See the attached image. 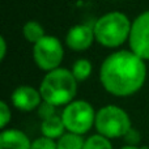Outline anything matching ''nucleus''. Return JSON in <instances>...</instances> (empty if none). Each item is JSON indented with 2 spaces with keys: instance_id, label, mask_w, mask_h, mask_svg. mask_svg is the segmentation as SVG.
<instances>
[{
  "instance_id": "f8f14e48",
  "label": "nucleus",
  "mask_w": 149,
  "mask_h": 149,
  "mask_svg": "<svg viewBox=\"0 0 149 149\" xmlns=\"http://www.w3.org/2000/svg\"><path fill=\"white\" fill-rule=\"evenodd\" d=\"M22 36L30 43H37L39 39H42L46 34H45V29L38 21L30 20L28 22H25V25L22 26Z\"/></svg>"
},
{
  "instance_id": "a211bd4d",
  "label": "nucleus",
  "mask_w": 149,
  "mask_h": 149,
  "mask_svg": "<svg viewBox=\"0 0 149 149\" xmlns=\"http://www.w3.org/2000/svg\"><path fill=\"white\" fill-rule=\"evenodd\" d=\"M37 110H38V115L42 120L50 118V116H52V115H56V106L51 105V103H49V102H45V101L41 103V106H39Z\"/></svg>"
},
{
  "instance_id": "39448f33",
  "label": "nucleus",
  "mask_w": 149,
  "mask_h": 149,
  "mask_svg": "<svg viewBox=\"0 0 149 149\" xmlns=\"http://www.w3.org/2000/svg\"><path fill=\"white\" fill-rule=\"evenodd\" d=\"M95 114L97 113L88 101L73 100L71 103L64 106L62 119L68 132L85 135L94 127Z\"/></svg>"
},
{
  "instance_id": "6e6552de",
  "label": "nucleus",
  "mask_w": 149,
  "mask_h": 149,
  "mask_svg": "<svg viewBox=\"0 0 149 149\" xmlns=\"http://www.w3.org/2000/svg\"><path fill=\"white\" fill-rule=\"evenodd\" d=\"M95 41L94 28L89 24H77L65 34V45L73 51H85Z\"/></svg>"
},
{
  "instance_id": "f03ea898",
  "label": "nucleus",
  "mask_w": 149,
  "mask_h": 149,
  "mask_svg": "<svg viewBox=\"0 0 149 149\" xmlns=\"http://www.w3.org/2000/svg\"><path fill=\"white\" fill-rule=\"evenodd\" d=\"M77 80L71 70L56 68L46 72L39 85L42 100L54 106H67L76 97Z\"/></svg>"
},
{
  "instance_id": "0eeeda50",
  "label": "nucleus",
  "mask_w": 149,
  "mask_h": 149,
  "mask_svg": "<svg viewBox=\"0 0 149 149\" xmlns=\"http://www.w3.org/2000/svg\"><path fill=\"white\" fill-rule=\"evenodd\" d=\"M130 50L143 60H149V10L140 13L131 25Z\"/></svg>"
},
{
  "instance_id": "f3484780",
  "label": "nucleus",
  "mask_w": 149,
  "mask_h": 149,
  "mask_svg": "<svg viewBox=\"0 0 149 149\" xmlns=\"http://www.w3.org/2000/svg\"><path fill=\"white\" fill-rule=\"evenodd\" d=\"M12 118V113H10V107L5 101L0 102V128L4 130L8 126Z\"/></svg>"
},
{
  "instance_id": "7ed1b4c3",
  "label": "nucleus",
  "mask_w": 149,
  "mask_h": 149,
  "mask_svg": "<svg viewBox=\"0 0 149 149\" xmlns=\"http://www.w3.org/2000/svg\"><path fill=\"white\" fill-rule=\"evenodd\" d=\"M132 21L119 10L105 13L94 22L95 41L103 47L116 49L128 42Z\"/></svg>"
},
{
  "instance_id": "aec40b11",
  "label": "nucleus",
  "mask_w": 149,
  "mask_h": 149,
  "mask_svg": "<svg viewBox=\"0 0 149 149\" xmlns=\"http://www.w3.org/2000/svg\"><path fill=\"white\" fill-rule=\"evenodd\" d=\"M145 147H143V148H139L137 145H130V144H127V145H124V147H122V148H119V149H144Z\"/></svg>"
},
{
  "instance_id": "1a4fd4ad",
  "label": "nucleus",
  "mask_w": 149,
  "mask_h": 149,
  "mask_svg": "<svg viewBox=\"0 0 149 149\" xmlns=\"http://www.w3.org/2000/svg\"><path fill=\"white\" fill-rule=\"evenodd\" d=\"M10 102L17 110L21 111H33L41 106L43 102L39 89H36L29 85H21L13 90L10 95Z\"/></svg>"
},
{
  "instance_id": "20e7f679",
  "label": "nucleus",
  "mask_w": 149,
  "mask_h": 149,
  "mask_svg": "<svg viewBox=\"0 0 149 149\" xmlns=\"http://www.w3.org/2000/svg\"><path fill=\"white\" fill-rule=\"evenodd\" d=\"M130 115L126 110L115 105H107L101 107L95 114L94 127L97 134L113 140L124 137L132 128Z\"/></svg>"
},
{
  "instance_id": "ddd939ff",
  "label": "nucleus",
  "mask_w": 149,
  "mask_h": 149,
  "mask_svg": "<svg viewBox=\"0 0 149 149\" xmlns=\"http://www.w3.org/2000/svg\"><path fill=\"white\" fill-rule=\"evenodd\" d=\"M84 144L85 140L82 135H77L68 131L56 140L58 149H84Z\"/></svg>"
},
{
  "instance_id": "dca6fc26",
  "label": "nucleus",
  "mask_w": 149,
  "mask_h": 149,
  "mask_svg": "<svg viewBox=\"0 0 149 149\" xmlns=\"http://www.w3.org/2000/svg\"><path fill=\"white\" fill-rule=\"evenodd\" d=\"M30 149H58L56 140L50 139L42 135L41 137H37L36 140L31 141V148Z\"/></svg>"
},
{
  "instance_id": "f257e3e1",
  "label": "nucleus",
  "mask_w": 149,
  "mask_h": 149,
  "mask_svg": "<svg viewBox=\"0 0 149 149\" xmlns=\"http://www.w3.org/2000/svg\"><path fill=\"white\" fill-rule=\"evenodd\" d=\"M147 80L145 60L131 50H119L102 62L100 81L107 93L115 97H130L143 88Z\"/></svg>"
},
{
  "instance_id": "6ab92c4d",
  "label": "nucleus",
  "mask_w": 149,
  "mask_h": 149,
  "mask_svg": "<svg viewBox=\"0 0 149 149\" xmlns=\"http://www.w3.org/2000/svg\"><path fill=\"white\" fill-rule=\"evenodd\" d=\"M5 55H7V41L4 37H0V60H4Z\"/></svg>"
},
{
  "instance_id": "2eb2a0df",
  "label": "nucleus",
  "mask_w": 149,
  "mask_h": 149,
  "mask_svg": "<svg viewBox=\"0 0 149 149\" xmlns=\"http://www.w3.org/2000/svg\"><path fill=\"white\" fill-rule=\"evenodd\" d=\"M84 149H113L111 140L101 134H95L85 139Z\"/></svg>"
},
{
  "instance_id": "423d86ee",
  "label": "nucleus",
  "mask_w": 149,
  "mask_h": 149,
  "mask_svg": "<svg viewBox=\"0 0 149 149\" xmlns=\"http://www.w3.org/2000/svg\"><path fill=\"white\" fill-rule=\"evenodd\" d=\"M64 58V49L54 36H45L37 43L33 45V59L39 70L50 72L60 67Z\"/></svg>"
},
{
  "instance_id": "4468645a",
  "label": "nucleus",
  "mask_w": 149,
  "mask_h": 149,
  "mask_svg": "<svg viewBox=\"0 0 149 149\" xmlns=\"http://www.w3.org/2000/svg\"><path fill=\"white\" fill-rule=\"evenodd\" d=\"M71 71H72L74 79H76L77 81H85V80L89 79L90 74L93 72V64L90 60L85 59V58H81V59H77L76 62L73 63Z\"/></svg>"
},
{
  "instance_id": "9b49d317",
  "label": "nucleus",
  "mask_w": 149,
  "mask_h": 149,
  "mask_svg": "<svg viewBox=\"0 0 149 149\" xmlns=\"http://www.w3.org/2000/svg\"><path fill=\"white\" fill-rule=\"evenodd\" d=\"M65 126L62 119V115H52L47 119H43L41 124V132L43 136L58 140L65 134Z\"/></svg>"
},
{
  "instance_id": "9d476101",
  "label": "nucleus",
  "mask_w": 149,
  "mask_h": 149,
  "mask_svg": "<svg viewBox=\"0 0 149 149\" xmlns=\"http://www.w3.org/2000/svg\"><path fill=\"white\" fill-rule=\"evenodd\" d=\"M31 141L20 130L4 128L0 132V149H30Z\"/></svg>"
}]
</instances>
